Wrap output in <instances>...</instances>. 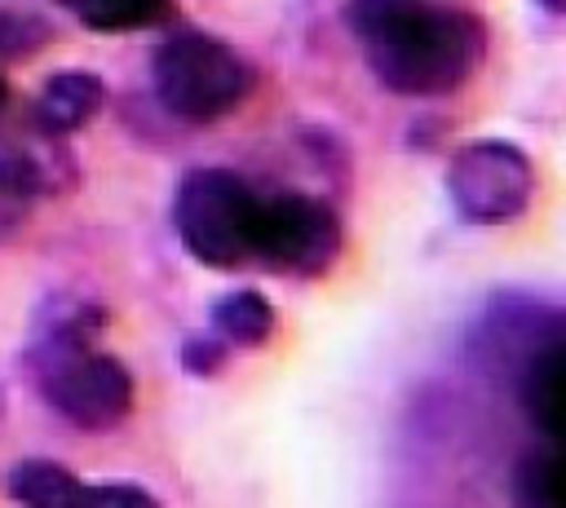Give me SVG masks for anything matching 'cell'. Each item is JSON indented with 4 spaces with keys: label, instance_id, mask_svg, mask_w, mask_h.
Wrapping results in <instances>:
<instances>
[{
    "label": "cell",
    "instance_id": "cell-4",
    "mask_svg": "<svg viewBox=\"0 0 566 508\" xmlns=\"http://www.w3.org/2000/svg\"><path fill=\"white\" fill-rule=\"evenodd\" d=\"M261 190L230 168H190L172 190V234L208 269L252 265Z\"/></svg>",
    "mask_w": 566,
    "mask_h": 508
},
{
    "label": "cell",
    "instance_id": "cell-2",
    "mask_svg": "<svg viewBox=\"0 0 566 508\" xmlns=\"http://www.w3.org/2000/svg\"><path fill=\"white\" fill-rule=\"evenodd\" d=\"M102 331V305L84 296H49L22 349L31 389L49 402L53 415L84 433H106L133 411V375L115 353L97 349Z\"/></svg>",
    "mask_w": 566,
    "mask_h": 508
},
{
    "label": "cell",
    "instance_id": "cell-9",
    "mask_svg": "<svg viewBox=\"0 0 566 508\" xmlns=\"http://www.w3.org/2000/svg\"><path fill=\"white\" fill-rule=\"evenodd\" d=\"M106 106V84L93 71H53L35 102H31V128L44 137H71L80 133L97 110Z\"/></svg>",
    "mask_w": 566,
    "mask_h": 508
},
{
    "label": "cell",
    "instance_id": "cell-13",
    "mask_svg": "<svg viewBox=\"0 0 566 508\" xmlns=\"http://www.w3.org/2000/svg\"><path fill=\"white\" fill-rule=\"evenodd\" d=\"M9 499L18 504H75L80 499V477L57 464V459H18L4 477Z\"/></svg>",
    "mask_w": 566,
    "mask_h": 508
},
{
    "label": "cell",
    "instance_id": "cell-17",
    "mask_svg": "<svg viewBox=\"0 0 566 508\" xmlns=\"http://www.w3.org/2000/svg\"><path fill=\"white\" fill-rule=\"evenodd\" d=\"M4 106H9V84H4V71H0V115H4Z\"/></svg>",
    "mask_w": 566,
    "mask_h": 508
},
{
    "label": "cell",
    "instance_id": "cell-8",
    "mask_svg": "<svg viewBox=\"0 0 566 508\" xmlns=\"http://www.w3.org/2000/svg\"><path fill=\"white\" fill-rule=\"evenodd\" d=\"M517 402L544 442H562L566 428V345L562 327L535 340L517 358Z\"/></svg>",
    "mask_w": 566,
    "mask_h": 508
},
{
    "label": "cell",
    "instance_id": "cell-6",
    "mask_svg": "<svg viewBox=\"0 0 566 508\" xmlns=\"http://www.w3.org/2000/svg\"><path fill=\"white\" fill-rule=\"evenodd\" d=\"M447 199L473 225H504L535 199V163L509 137H478L447 159Z\"/></svg>",
    "mask_w": 566,
    "mask_h": 508
},
{
    "label": "cell",
    "instance_id": "cell-14",
    "mask_svg": "<svg viewBox=\"0 0 566 508\" xmlns=\"http://www.w3.org/2000/svg\"><path fill=\"white\" fill-rule=\"evenodd\" d=\"M177 362H181L186 375H195V380H212V375L226 371V362H230V345H226L212 327H208V331H190V336L181 340V349H177Z\"/></svg>",
    "mask_w": 566,
    "mask_h": 508
},
{
    "label": "cell",
    "instance_id": "cell-11",
    "mask_svg": "<svg viewBox=\"0 0 566 508\" xmlns=\"http://www.w3.org/2000/svg\"><path fill=\"white\" fill-rule=\"evenodd\" d=\"M80 27L97 35H128V31H150L172 22L177 4L172 0H57Z\"/></svg>",
    "mask_w": 566,
    "mask_h": 508
},
{
    "label": "cell",
    "instance_id": "cell-5",
    "mask_svg": "<svg viewBox=\"0 0 566 508\" xmlns=\"http://www.w3.org/2000/svg\"><path fill=\"white\" fill-rule=\"evenodd\" d=\"M345 247L340 212L318 194H261L252 230V265L287 278H323Z\"/></svg>",
    "mask_w": 566,
    "mask_h": 508
},
{
    "label": "cell",
    "instance_id": "cell-7",
    "mask_svg": "<svg viewBox=\"0 0 566 508\" xmlns=\"http://www.w3.org/2000/svg\"><path fill=\"white\" fill-rule=\"evenodd\" d=\"M80 181L75 159L62 150V137L35 133L31 146H0V243H9L31 203L44 194H62Z\"/></svg>",
    "mask_w": 566,
    "mask_h": 508
},
{
    "label": "cell",
    "instance_id": "cell-1",
    "mask_svg": "<svg viewBox=\"0 0 566 508\" xmlns=\"http://www.w3.org/2000/svg\"><path fill=\"white\" fill-rule=\"evenodd\" d=\"M345 27L398 97H447L486 57V27L473 9L442 0H345Z\"/></svg>",
    "mask_w": 566,
    "mask_h": 508
},
{
    "label": "cell",
    "instance_id": "cell-15",
    "mask_svg": "<svg viewBox=\"0 0 566 508\" xmlns=\"http://www.w3.org/2000/svg\"><path fill=\"white\" fill-rule=\"evenodd\" d=\"M80 499L84 504H159V495H150L146 486H133V481H97V486H80Z\"/></svg>",
    "mask_w": 566,
    "mask_h": 508
},
{
    "label": "cell",
    "instance_id": "cell-3",
    "mask_svg": "<svg viewBox=\"0 0 566 508\" xmlns=\"http://www.w3.org/2000/svg\"><path fill=\"white\" fill-rule=\"evenodd\" d=\"M150 88L164 115L181 124H217L256 88V66L221 35L172 31L150 57Z\"/></svg>",
    "mask_w": 566,
    "mask_h": 508
},
{
    "label": "cell",
    "instance_id": "cell-10",
    "mask_svg": "<svg viewBox=\"0 0 566 508\" xmlns=\"http://www.w3.org/2000/svg\"><path fill=\"white\" fill-rule=\"evenodd\" d=\"M208 327L230 345V349H261L274 336V305L256 287H234L221 292L208 309Z\"/></svg>",
    "mask_w": 566,
    "mask_h": 508
},
{
    "label": "cell",
    "instance_id": "cell-12",
    "mask_svg": "<svg viewBox=\"0 0 566 508\" xmlns=\"http://www.w3.org/2000/svg\"><path fill=\"white\" fill-rule=\"evenodd\" d=\"M513 499L526 508H562L566 504V464L557 455V442H544L517 459Z\"/></svg>",
    "mask_w": 566,
    "mask_h": 508
},
{
    "label": "cell",
    "instance_id": "cell-16",
    "mask_svg": "<svg viewBox=\"0 0 566 508\" xmlns=\"http://www.w3.org/2000/svg\"><path fill=\"white\" fill-rule=\"evenodd\" d=\"M535 4H539V9H544V13H553V18H557V13H562V9H566V0H535Z\"/></svg>",
    "mask_w": 566,
    "mask_h": 508
},
{
    "label": "cell",
    "instance_id": "cell-18",
    "mask_svg": "<svg viewBox=\"0 0 566 508\" xmlns=\"http://www.w3.org/2000/svg\"><path fill=\"white\" fill-rule=\"evenodd\" d=\"M0 420H4V389H0Z\"/></svg>",
    "mask_w": 566,
    "mask_h": 508
}]
</instances>
